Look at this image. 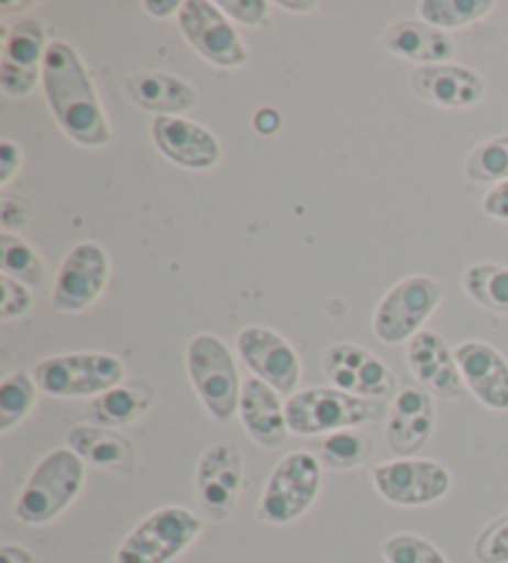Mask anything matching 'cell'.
<instances>
[{
    "instance_id": "9",
    "label": "cell",
    "mask_w": 508,
    "mask_h": 563,
    "mask_svg": "<svg viewBox=\"0 0 508 563\" xmlns=\"http://www.w3.org/2000/svg\"><path fill=\"white\" fill-rule=\"evenodd\" d=\"M373 484L379 497L395 507H427L444 499L452 489V474L434 460H395L373 472Z\"/></svg>"
},
{
    "instance_id": "15",
    "label": "cell",
    "mask_w": 508,
    "mask_h": 563,
    "mask_svg": "<svg viewBox=\"0 0 508 563\" xmlns=\"http://www.w3.org/2000/svg\"><path fill=\"white\" fill-rule=\"evenodd\" d=\"M434 400L422 385H407L395 395L387 420V446L399 460H409L422 450L434 432Z\"/></svg>"
},
{
    "instance_id": "32",
    "label": "cell",
    "mask_w": 508,
    "mask_h": 563,
    "mask_svg": "<svg viewBox=\"0 0 508 563\" xmlns=\"http://www.w3.org/2000/svg\"><path fill=\"white\" fill-rule=\"evenodd\" d=\"M387 563H449L432 541L417 533H393L383 543Z\"/></svg>"
},
{
    "instance_id": "26",
    "label": "cell",
    "mask_w": 508,
    "mask_h": 563,
    "mask_svg": "<svg viewBox=\"0 0 508 563\" xmlns=\"http://www.w3.org/2000/svg\"><path fill=\"white\" fill-rule=\"evenodd\" d=\"M373 440L363 430H340L320 442V464L332 472H350L363 467L373 457Z\"/></svg>"
},
{
    "instance_id": "8",
    "label": "cell",
    "mask_w": 508,
    "mask_h": 563,
    "mask_svg": "<svg viewBox=\"0 0 508 563\" xmlns=\"http://www.w3.org/2000/svg\"><path fill=\"white\" fill-rule=\"evenodd\" d=\"M444 296V286L427 276H409L387 290L375 310V335L387 345L412 341L422 333L424 320L434 313Z\"/></svg>"
},
{
    "instance_id": "40",
    "label": "cell",
    "mask_w": 508,
    "mask_h": 563,
    "mask_svg": "<svg viewBox=\"0 0 508 563\" xmlns=\"http://www.w3.org/2000/svg\"><path fill=\"white\" fill-rule=\"evenodd\" d=\"M0 563H35V556L25 547L3 543V547H0Z\"/></svg>"
},
{
    "instance_id": "34",
    "label": "cell",
    "mask_w": 508,
    "mask_h": 563,
    "mask_svg": "<svg viewBox=\"0 0 508 563\" xmlns=\"http://www.w3.org/2000/svg\"><path fill=\"white\" fill-rule=\"evenodd\" d=\"M0 290H3V300H0V318L3 320L21 318L31 310L33 296L21 280H15L11 276H0Z\"/></svg>"
},
{
    "instance_id": "28",
    "label": "cell",
    "mask_w": 508,
    "mask_h": 563,
    "mask_svg": "<svg viewBox=\"0 0 508 563\" xmlns=\"http://www.w3.org/2000/svg\"><path fill=\"white\" fill-rule=\"evenodd\" d=\"M466 296L494 313L508 316V268L498 264H478L464 274Z\"/></svg>"
},
{
    "instance_id": "19",
    "label": "cell",
    "mask_w": 508,
    "mask_h": 563,
    "mask_svg": "<svg viewBox=\"0 0 508 563\" xmlns=\"http://www.w3.org/2000/svg\"><path fill=\"white\" fill-rule=\"evenodd\" d=\"M462 380L488 410L508 412V361L494 345L466 341L456 347Z\"/></svg>"
},
{
    "instance_id": "12",
    "label": "cell",
    "mask_w": 508,
    "mask_h": 563,
    "mask_svg": "<svg viewBox=\"0 0 508 563\" xmlns=\"http://www.w3.org/2000/svg\"><path fill=\"white\" fill-rule=\"evenodd\" d=\"M243 492V457L231 442L211 444L197 467V499L213 521L229 519Z\"/></svg>"
},
{
    "instance_id": "10",
    "label": "cell",
    "mask_w": 508,
    "mask_h": 563,
    "mask_svg": "<svg viewBox=\"0 0 508 563\" xmlns=\"http://www.w3.org/2000/svg\"><path fill=\"white\" fill-rule=\"evenodd\" d=\"M179 27L187 43L207 63L227 70L249 63V47L243 45L221 8L209 0H187L179 13Z\"/></svg>"
},
{
    "instance_id": "22",
    "label": "cell",
    "mask_w": 508,
    "mask_h": 563,
    "mask_svg": "<svg viewBox=\"0 0 508 563\" xmlns=\"http://www.w3.org/2000/svg\"><path fill=\"white\" fill-rule=\"evenodd\" d=\"M124 90L136 107L156 112V118H177V112H189L199 102V92L169 73H136L126 77Z\"/></svg>"
},
{
    "instance_id": "42",
    "label": "cell",
    "mask_w": 508,
    "mask_h": 563,
    "mask_svg": "<svg viewBox=\"0 0 508 563\" xmlns=\"http://www.w3.org/2000/svg\"><path fill=\"white\" fill-rule=\"evenodd\" d=\"M280 8H288V11H300V13H306V11H316L318 3H312V0H308V3H290V0H283Z\"/></svg>"
},
{
    "instance_id": "25",
    "label": "cell",
    "mask_w": 508,
    "mask_h": 563,
    "mask_svg": "<svg viewBox=\"0 0 508 563\" xmlns=\"http://www.w3.org/2000/svg\"><path fill=\"white\" fill-rule=\"evenodd\" d=\"M156 400V390L150 380H130L97 395L87 407L90 420L100 427H124L132 424L152 410Z\"/></svg>"
},
{
    "instance_id": "31",
    "label": "cell",
    "mask_w": 508,
    "mask_h": 563,
    "mask_svg": "<svg viewBox=\"0 0 508 563\" xmlns=\"http://www.w3.org/2000/svg\"><path fill=\"white\" fill-rule=\"evenodd\" d=\"M466 177L478 184L508 181V134L476 144L466 159Z\"/></svg>"
},
{
    "instance_id": "24",
    "label": "cell",
    "mask_w": 508,
    "mask_h": 563,
    "mask_svg": "<svg viewBox=\"0 0 508 563\" xmlns=\"http://www.w3.org/2000/svg\"><path fill=\"white\" fill-rule=\"evenodd\" d=\"M387 53L405 57L409 63L424 65H444L452 60L456 47L449 41V35L437 31L434 25L424 21H399L385 33Z\"/></svg>"
},
{
    "instance_id": "18",
    "label": "cell",
    "mask_w": 508,
    "mask_h": 563,
    "mask_svg": "<svg viewBox=\"0 0 508 563\" xmlns=\"http://www.w3.org/2000/svg\"><path fill=\"white\" fill-rule=\"evenodd\" d=\"M412 90L444 110H468L486 97L484 77L464 65H424L412 73Z\"/></svg>"
},
{
    "instance_id": "5",
    "label": "cell",
    "mask_w": 508,
    "mask_h": 563,
    "mask_svg": "<svg viewBox=\"0 0 508 563\" xmlns=\"http://www.w3.org/2000/svg\"><path fill=\"white\" fill-rule=\"evenodd\" d=\"M322 484V464L310 452H290L270 472L258 501V519L270 527L298 521L316 504Z\"/></svg>"
},
{
    "instance_id": "6",
    "label": "cell",
    "mask_w": 508,
    "mask_h": 563,
    "mask_svg": "<svg viewBox=\"0 0 508 563\" xmlns=\"http://www.w3.org/2000/svg\"><path fill=\"white\" fill-rule=\"evenodd\" d=\"M203 529L187 507H164L146 517L117 549L114 563H172L181 556Z\"/></svg>"
},
{
    "instance_id": "7",
    "label": "cell",
    "mask_w": 508,
    "mask_h": 563,
    "mask_svg": "<svg viewBox=\"0 0 508 563\" xmlns=\"http://www.w3.org/2000/svg\"><path fill=\"white\" fill-rule=\"evenodd\" d=\"M33 377L45 395L97 397L124 380V363L110 353L55 355L33 367Z\"/></svg>"
},
{
    "instance_id": "11",
    "label": "cell",
    "mask_w": 508,
    "mask_h": 563,
    "mask_svg": "<svg viewBox=\"0 0 508 563\" xmlns=\"http://www.w3.org/2000/svg\"><path fill=\"white\" fill-rule=\"evenodd\" d=\"M332 387L347 395L363 397V400H389L397 393V377L393 371L363 345L335 343L322 357Z\"/></svg>"
},
{
    "instance_id": "37",
    "label": "cell",
    "mask_w": 508,
    "mask_h": 563,
    "mask_svg": "<svg viewBox=\"0 0 508 563\" xmlns=\"http://www.w3.org/2000/svg\"><path fill=\"white\" fill-rule=\"evenodd\" d=\"M23 152L13 142H0V187H8L11 179L21 172Z\"/></svg>"
},
{
    "instance_id": "2",
    "label": "cell",
    "mask_w": 508,
    "mask_h": 563,
    "mask_svg": "<svg viewBox=\"0 0 508 563\" xmlns=\"http://www.w3.org/2000/svg\"><path fill=\"white\" fill-rule=\"evenodd\" d=\"M85 462L67 446L45 454L15 499V517L43 527L60 517L85 487Z\"/></svg>"
},
{
    "instance_id": "29",
    "label": "cell",
    "mask_w": 508,
    "mask_h": 563,
    "mask_svg": "<svg viewBox=\"0 0 508 563\" xmlns=\"http://www.w3.org/2000/svg\"><path fill=\"white\" fill-rule=\"evenodd\" d=\"M0 271H3V276L21 280L25 286H43L45 280V264L41 254L11 231L0 234Z\"/></svg>"
},
{
    "instance_id": "20",
    "label": "cell",
    "mask_w": 508,
    "mask_h": 563,
    "mask_svg": "<svg viewBox=\"0 0 508 563\" xmlns=\"http://www.w3.org/2000/svg\"><path fill=\"white\" fill-rule=\"evenodd\" d=\"M152 140L166 159L187 169H211L221 159V144L197 122L184 118H156Z\"/></svg>"
},
{
    "instance_id": "21",
    "label": "cell",
    "mask_w": 508,
    "mask_h": 563,
    "mask_svg": "<svg viewBox=\"0 0 508 563\" xmlns=\"http://www.w3.org/2000/svg\"><path fill=\"white\" fill-rule=\"evenodd\" d=\"M239 417L251 440L266 446V450H278L290 432L286 402L280 400V393L273 390L268 383L258 380L256 375L243 383Z\"/></svg>"
},
{
    "instance_id": "30",
    "label": "cell",
    "mask_w": 508,
    "mask_h": 563,
    "mask_svg": "<svg viewBox=\"0 0 508 563\" xmlns=\"http://www.w3.org/2000/svg\"><path fill=\"white\" fill-rule=\"evenodd\" d=\"M37 390L41 387L31 373L18 371L5 377L0 385V432H11L15 424H21L31 415Z\"/></svg>"
},
{
    "instance_id": "14",
    "label": "cell",
    "mask_w": 508,
    "mask_h": 563,
    "mask_svg": "<svg viewBox=\"0 0 508 563\" xmlns=\"http://www.w3.org/2000/svg\"><path fill=\"white\" fill-rule=\"evenodd\" d=\"M239 353L258 380L292 397L300 383V357L286 338L273 333L270 328L249 325L239 335Z\"/></svg>"
},
{
    "instance_id": "38",
    "label": "cell",
    "mask_w": 508,
    "mask_h": 563,
    "mask_svg": "<svg viewBox=\"0 0 508 563\" xmlns=\"http://www.w3.org/2000/svg\"><path fill=\"white\" fill-rule=\"evenodd\" d=\"M482 207L486 217L508 221V181L496 184V187L484 197Z\"/></svg>"
},
{
    "instance_id": "4",
    "label": "cell",
    "mask_w": 508,
    "mask_h": 563,
    "mask_svg": "<svg viewBox=\"0 0 508 563\" xmlns=\"http://www.w3.org/2000/svg\"><path fill=\"white\" fill-rule=\"evenodd\" d=\"M187 371L194 390L213 420H233L239 412L243 385L229 345L211 333L197 335L187 347Z\"/></svg>"
},
{
    "instance_id": "35",
    "label": "cell",
    "mask_w": 508,
    "mask_h": 563,
    "mask_svg": "<svg viewBox=\"0 0 508 563\" xmlns=\"http://www.w3.org/2000/svg\"><path fill=\"white\" fill-rule=\"evenodd\" d=\"M219 8L243 25H266L268 21L266 0H221Z\"/></svg>"
},
{
    "instance_id": "36",
    "label": "cell",
    "mask_w": 508,
    "mask_h": 563,
    "mask_svg": "<svg viewBox=\"0 0 508 563\" xmlns=\"http://www.w3.org/2000/svg\"><path fill=\"white\" fill-rule=\"evenodd\" d=\"M27 219H31V207L21 197H13V194H3V211H0V221H3V231H18L23 229Z\"/></svg>"
},
{
    "instance_id": "16",
    "label": "cell",
    "mask_w": 508,
    "mask_h": 563,
    "mask_svg": "<svg viewBox=\"0 0 508 563\" xmlns=\"http://www.w3.org/2000/svg\"><path fill=\"white\" fill-rule=\"evenodd\" d=\"M3 60H0V85L13 97H27L41 82V65L45 63V27L37 21L18 23L11 33H5Z\"/></svg>"
},
{
    "instance_id": "33",
    "label": "cell",
    "mask_w": 508,
    "mask_h": 563,
    "mask_svg": "<svg viewBox=\"0 0 508 563\" xmlns=\"http://www.w3.org/2000/svg\"><path fill=\"white\" fill-rule=\"evenodd\" d=\"M478 563H508V511L488 521L474 541Z\"/></svg>"
},
{
    "instance_id": "23",
    "label": "cell",
    "mask_w": 508,
    "mask_h": 563,
    "mask_svg": "<svg viewBox=\"0 0 508 563\" xmlns=\"http://www.w3.org/2000/svg\"><path fill=\"white\" fill-rule=\"evenodd\" d=\"M67 444L85 464L117 474H132L136 467V450L124 434L110 427L80 424L67 434Z\"/></svg>"
},
{
    "instance_id": "17",
    "label": "cell",
    "mask_w": 508,
    "mask_h": 563,
    "mask_svg": "<svg viewBox=\"0 0 508 563\" xmlns=\"http://www.w3.org/2000/svg\"><path fill=\"white\" fill-rule=\"evenodd\" d=\"M407 363L429 395L442 397V400L462 397L464 380L459 373L456 353H452L442 335L432 333V330H422L415 335L407 345Z\"/></svg>"
},
{
    "instance_id": "41",
    "label": "cell",
    "mask_w": 508,
    "mask_h": 563,
    "mask_svg": "<svg viewBox=\"0 0 508 563\" xmlns=\"http://www.w3.org/2000/svg\"><path fill=\"white\" fill-rule=\"evenodd\" d=\"M181 5L184 3H179V0H159V3L156 0H146L144 3L152 18H169L174 13H181Z\"/></svg>"
},
{
    "instance_id": "39",
    "label": "cell",
    "mask_w": 508,
    "mask_h": 563,
    "mask_svg": "<svg viewBox=\"0 0 508 563\" xmlns=\"http://www.w3.org/2000/svg\"><path fill=\"white\" fill-rule=\"evenodd\" d=\"M253 128H256L263 137H273V134H278L283 128L280 112L273 110V107H263V110L256 112V118H253Z\"/></svg>"
},
{
    "instance_id": "27",
    "label": "cell",
    "mask_w": 508,
    "mask_h": 563,
    "mask_svg": "<svg viewBox=\"0 0 508 563\" xmlns=\"http://www.w3.org/2000/svg\"><path fill=\"white\" fill-rule=\"evenodd\" d=\"M494 8V0H424L419 3V13H422V21L434 25L437 31H456V27L484 21Z\"/></svg>"
},
{
    "instance_id": "1",
    "label": "cell",
    "mask_w": 508,
    "mask_h": 563,
    "mask_svg": "<svg viewBox=\"0 0 508 563\" xmlns=\"http://www.w3.org/2000/svg\"><path fill=\"white\" fill-rule=\"evenodd\" d=\"M43 90L57 124L82 147H104L112 142L110 120L87 73L82 57L73 45L51 43L43 63Z\"/></svg>"
},
{
    "instance_id": "3",
    "label": "cell",
    "mask_w": 508,
    "mask_h": 563,
    "mask_svg": "<svg viewBox=\"0 0 508 563\" xmlns=\"http://www.w3.org/2000/svg\"><path fill=\"white\" fill-rule=\"evenodd\" d=\"M387 415V402L363 400L338 387H312L292 395L286 402L288 430L300 437L332 434L340 430H355L360 424L377 422Z\"/></svg>"
},
{
    "instance_id": "13",
    "label": "cell",
    "mask_w": 508,
    "mask_h": 563,
    "mask_svg": "<svg viewBox=\"0 0 508 563\" xmlns=\"http://www.w3.org/2000/svg\"><path fill=\"white\" fill-rule=\"evenodd\" d=\"M110 280V258L97 244H77L63 261L55 278L53 306L63 313H82L90 308Z\"/></svg>"
}]
</instances>
